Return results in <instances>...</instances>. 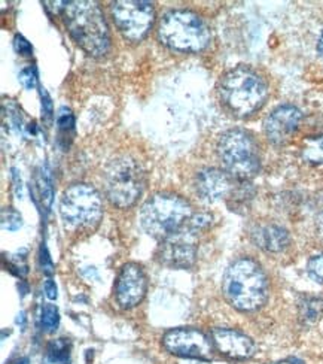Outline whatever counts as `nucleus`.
Returning <instances> with one entry per match:
<instances>
[{
    "label": "nucleus",
    "mask_w": 323,
    "mask_h": 364,
    "mask_svg": "<svg viewBox=\"0 0 323 364\" xmlns=\"http://www.w3.org/2000/svg\"><path fill=\"white\" fill-rule=\"evenodd\" d=\"M158 39L173 51L199 53L209 47L212 33L195 12L175 9L164 14L160 20Z\"/></svg>",
    "instance_id": "nucleus-4"
},
{
    "label": "nucleus",
    "mask_w": 323,
    "mask_h": 364,
    "mask_svg": "<svg viewBox=\"0 0 323 364\" xmlns=\"http://www.w3.org/2000/svg\"><path fill=\"white\" fill-rule=\"evenodd\" d=\"M119 33L130 42H141L155 21V8L143 0H119L111 6Z\"/></svg>",
    "instance_id": "nucleus-10"
},
{
    "label": "nucleus",
    "mask_w": 323,
    "mask_h": 364,
    "mask_svg": "<svg viewBox=\"0 0 323 364\" xmlns=\"http://www.w3.org/2000/svg\"><path fill=\"white\" fill-rule=\"evenodd\" d=\"M15 364H30V361H28V358H21V360H18Z\"/></svg>",
    "instance_id": "nucleus-32"
},
{
    "label": "nucleus",
    "mask_w": 323,
    "mask_h": 364,
    "mask_svg": "<svg viewBox=\"0 0 323 364\" xmlns=\"http://www.w3.org/2000/svg\"><path fill=\"white\" fill-rule=\"evenodd\" d=\"M23 227V218L20 212L13 208H4L2 209V229L8 232H17Z\"/></svg>",
    "instance_id": "nucleus-23"
},
{
    "label": "nucleus",
    "mask_w": 323,
    "mask_h": 364,
    "mask_svg": "<svg viewBox=\"0 0 323 364\" xmlns=\"http://www.w3.org/2000/svg\"><path fill=\"white\" fill-rule=\"evenodd\" d=\"M195 188L203 200L218 202L233 191V178L225 171L207 168L197 173Z\"/></svg>",
    "instance_id": "nucleus-15"
},
{
    "label": "nucleus",
    "mask_w": 323,
    "mask_h": 364,
    "mask_svg": "<svg viewBox=\"0 0 323 364\" xmlns=\"http://www.w3.org/2000/svg\"><path fill=\"white\" fill-rule=\"evenodd\" d=\"M302 114L294 105H282L275 108L264 121L267 139L274 145L286 144L301 123Z\"/></svg>",
    "instance_id": "nucleus-13"
},
{
    "label": "nucleus",
    "mask_w": 323,
    "mask_h": 364,
    "mask_svg": "<svg viewBox=\"0 0 323 364\" xmlns=\"http://www.w3.org/2000/svg\"><path fill=\"white\" fill-rule=\"evenodd\" d=\"M302 157L305 161H310L314 164L323 163V136L309 139L305 142L302 148Z\"/></svg>",
    "instance_id": "nucleus-19"
},
{
    "label": "nucleus",
    "mask_w": 323,
    "mask_h": 364,
    "mask_svg": "<svg viewBox=\"0 0 323 364\" xmlns=\"http://www.w3.org/2000/svg\"><path fill=\"white\" fill-rule=\"evenodd\" d=\"M190 202L176 194L160 193L145 202L141 210V223L145 232L158 240L179 232L192 217Z\"/></svg>",
    "instance_id": "nucleus-5"
},
{
    "label": "nucleus",
    "mask_w": 323,
    "mask_h": 364,
    "mask_svg": "<svg viewBox=\"0 0 323 364\" xmlns=\"http://www.w3.org/2000/svg\"><path fill=\"white\" fill-rule=\"evenodd\" d=\"M222 293L229 305L241 312L263 308L268 297V279L264 269L249 257L231 263L224 275Z\"/></svg>",
    "instance_id": "nucleus-2"
},
{
    "label": "nucleus",
    "mask_w": 323,
    "mask_h": 364,
    "mask_svg": "<svg viewBox=\"0 0 323 364\" xmlns=\"http://www.w3.org/2000/svg\"><path fill=\"white\" fill-rule=\"evenodd\" d=\"M203 229L192 217L179 232L161 240L157 250V260L172 269H190L197 260V236Z\"/></svg>",
    "instance_id": "nucleus-9"
},
{
    "label": "nucleus",
    "mask_w": 323,
    "mask_h": 364,
    "mask_svg": "<svg viewBox=\"0 0 323 364\" xmlns=\"http://www.w3.org/2000/svg\"><path fill=\"white\" fill-rule=\"evenodd\" d=\"M61 17L67 32L91 57H103L111 48L109 27L99 4L91 0L65 2Z\"/></svg>",
    "instance_id": "nucleus-1"
},
{
    "label": "nucleus",
    "mask_w": 323,
    "mask_h": 364,
    "mask_svg": "<svg viewBox=\"0 0 323 364\" xmlns=\"http://www.w3.org/2000/svg\"><path fill=\"white\" fill-rule=\"evenodd\" d=\"M214 350L231 360H249L255 355L256 346L244 333L233 328H214L212 331Z\"/></svg>",
    "instance_id": "nucleus-14"
},
{
    "label": "nucleus",
    "mask_w": 323,
    "mask_h": 364,
    "mask_svg": "<svg viewBox=\"0 0 323 364\" xmlns=\"http://www.w3.org/2000/svg\"><path fill=\"white\" fill-rule=\"evenodd\" d=\"M40 324L46 333H54L60 324V312L55 305H45L42 308Z\"/></svg>",
    "instance_id": "nucleus-20"
},
{
    "label": "nucleus",
    "mask_w": 323,
    "mask_h": 364,
    "mask_svg": "<svg viewBox=\"0 0 323 364\" xmlns=\"http://www.w3.org/2000/svg\"><path fill=\"white\" fill-rule=\"evenodd\" d=\"M57 127L61 134V139H67V136H70V133L73 132L75 118L72 111L66 108V106H63L57 114Z\"/></svg>",
    "instance_id": "nucleus-21"
},
{
    "label": "nucleus",
    "mask_w": 323,
    "mask_h": 364,
    "mask_svg": "<svg viewBox=\"0 0 323 364\" xmlns=\"http://www.w3.org/2000/svg\"><path fill=\"white\" fill-rule=\"evenodd\" d=\"M300 316L305 323H316L323 316V299L305 297L300 303Z\"/></svg>",
    "instance_id": "nucleus-18"
},
{
    "label": "nucleus",
    "mask_w": 323,
    "mask_h": 364,
    "mask_svg": "<svg viewBox=\"0 0 323 364\" xmlns=\"http://www.w3.org/2000/svg\"><path fill=\"white\" fill-rule=\"evenodd\" d=\"M60 214L70 229H94L103 217L99 191L88 184H73L61 197Z\"/></svg>",
    "instance_id": "nucleus-8"
},
{
    "label": "nucleus",
    "mask_w": 323,
    "mask_h": 364,
    "mask_svg": "<svg viewBox=\"0 0 323 364\" xmlns=\"http://www.w3.org/2000/svg\"><path fill=\"white\" fill-rule=\"evenodd\" d=\"M307 269H309V273L316 281L323 282V254L312 257Z\"/></svg>",
    "instance_id": "nucleus-26"
},
{
    "label": "nucleus",
    "mask_w": 323,
    "mask_h": 364,
    "mask_svg": "<svg viewBox=\"0 0 323 364\" xmlns=\"http://www.w3.org/2000/svg\"><path fill=\"white\" fill-rule=\"evenodd\" d=\"M163 345L165 350L182 358L210 361L213 358V341L198 328L177 327L164 333Z\"/></svg>",
    "instance_id": "nucleus-11"
},
{
    "label": "nucleus",
    "mask_w": 323,
    "mask_h": 364,
    "mask_svg": "<svg viewBox=\"0 0 323 364\" xmlns=\"http://www.w3.org/2000/svg\"><path fill=\"white\" fill-rule=\"evenodd\" d=\"M13 47H15V51H17L23 57H32V54H33L32 45H30V42L24 36H21V35L15 36Z\"/></svg>",
    "instance_id": "nucleus-27"
},
{
    "label": "nucleus",
    "mask_w": 323,
    "mask_h": 364,
    "mask_svg": "<svg viewBox=\"0 0 323 364\" xmlns=\"http://www.w3.org/2000/svg\"><path fill=\"white\" fill-rule=\"evenodd\" d=\"M218 154L225 172L240 182L251 181L261 169L258 144L244 130L225 132L218 142Z\"/></svg>",
    "instance_id": "nucleus-6"
},
{
    "label": "nucleus",
    "mask_w": 323,
    "mask_h": 364,
    "mask_svg": "<svg viewBox=\"0 0 323 364\" xmlns=\"http://www.w3.org/2000/svg\"><path fill=\"white\" fill-rule=\"evenodd\" d=\"M148 291V278L143 267L127 263L121 267L115 282V297L122 309H131L143 300Z\"/></svg>",
    "instance_id": "nucleus-12"
},
{
    "label": "nucleus",
    "mask_w": 323,
    "mask_h": 364,
    "mask_svg": "<svg viewBox=\"0 0 323 364\" xmlns=\"http://www.w3.org/2000/svg\"><path fill=\"white\" fill-rule=\"evenodd\" d=\"M43 290H45L46 297H48L50 300L57 299V285H55V282H54L53 279H46V281H45Z\"/></svg>",
    "instance_id": "nucleus-29"
},
{
    "label": "nucleus",
    "mask_w": 323,
    "mask_h": 364,
    "mask_svg": "<svg viewBox=\"0 0 323 364\" xmlns=\"http://www.w3.org/2000/svg\"><path fill=\"white\" fill-rule=\"evenodd\" d=\"M218 91L225 108L237 117L252 115L268 96L265 81L248 66L228 70L219 81Z\"/></svg>",
    "instance_id": "nucleus-3"
},
{
    "label": "nucleus",
    "mask_w": 323,
    "mask_h": 364,
    "mask_svg": "<svg viewBox=\"0 0 323 364\" xmlns=\"http://www.w3.org/2000/svg\"><path fill=\"white\" fill-rule=\"evenodd\" d=\"M38 187H39V193H40V199L43 202V206L46 208V210H50L53 200H54V191H53V181L51 176L48 175V172H42L39 175L38 179Z\"/></svg>",
    "instance_id": "nucleus-22"
},
{
    "label": "nucleus",
    "mask_w": 323,
    "mask_h": 364,
    "mask_svg": "<svg viewBox=\"0 0 323 364\" xmlns=\"http://www.w3.org/2000/svg\"><path fill=\"white\" fill-rule=\"evenodd\" d=\"M40 97H42V118L45 119V123L50 126L54 119V109H53L51 97L48 93H46L45 88L40 90Z\"/></svg>",
    "instance_id": "nucleus-25"
},
{
    "label": "nucleus",
    "mask_w": 323,
    "mask_h": 364,
    "mask_svg": "<svg viewBox=\"0 0 323 364\" xmlns=\"http://www.w3.org/2000/svg\"><path fill=\"white\" fill-rule=\"evenodd\" d=\"M253 244L267 252H282L289 244L290 237L286 229L275 224L258 225L252 230Z\"/></svg>",
    "instance_id": "nucleus-16"
},
{
    "label": "nucleus",
    "mask_w": 323,
    "mask_h": 364,
    "mask_svg": "<svg viewBox=\"0 0 323 364\" xmlns=\"http://www.w3.org/2000/svg\"><path fill=\"white\" fill-rule=\"evenodd\" d=\"M275 364H304L301 360H298V358H294V357H290V358H285V360H280V361H277Z\"/></svg>",
    "instance_id": "nucleus-30"
},
{
    "label": "nucleus",
    "mask_w": 323,
    "mask_h": 364,
    "mask_svg": "<svg viewBox=\"0 0 323 364\" xmlns=\"http://www.w3.org/2000/svg\"><path fill=\"white\" fill-rule=\"evenodd\" d=\"M72 343L69 339L60 338L51 341L46 346V357L54 364H70Z\"/></svg>",
    "instance_id": "nucleus-17"
},
{
    "label": "nucleus",
    "mask_w": 323,
    "mask_h": 364,
    "mask_svg": "<svg viewBox=\"0 0 323 364\" xmlns=\"http://www.w3.org/2000/svg\"><path fill=\"white\" fill-rule=\"evenodd\" d=\"M146 175L142 164L130 156L114 159L104 171V191L115 206L131 208L142 196Z\"/></svg>",
    "instance_id": "nucleus-7"
},
{
    "label": "nucleus",
    "mask_w": 323,
    "mask_h": 364,
    "mask_svg": "<svg viewBox=\"0 0 323 364\" xmlns=\"http://www.w3.org/2000/svg\"><path fill=\"white\" fill-rule=\"evenodd\" d=\"M20 82L24 85L27 90H33L38 84V70L35 66H28L24 68L20 72Z\"/></svg>",
    "instance_id": "nucleus-24"
},
{
    "label": "nucleus",
    "mask_w": 323,
    "mask_h": 364,
    "mask_svg": "<svg viewBox=\"0 0 323 364\" xmlns=\"http://www.w3.org/2000/svg\"><path fill=\"white\" fill-rule=\"evenodd\" d=\"M317 53H319L320 57H323V30H322V33H320L319 41H317Z\"/></svg>",
    "instance_id": "nucleus-31"
},
{
    "label": "nucleus",
    "mask_w": 323,
    "mask_h": 364,
    "mask_svg": "<svg viewBox=\"0 0 323 364\" xmlns=\"http://www.w3.org/2000/svg\"><path fill=\"white\" fill-rule=\"evenodd\" d=\"M11 172H12V181H13V190H15V194H17V197H18V199H21V196H23V187H21V176H20L18 171H17V169H15V168H12V169H11Z\"/></svg>",
    "instance_id": "nucleus-28"
}]
</instances>
